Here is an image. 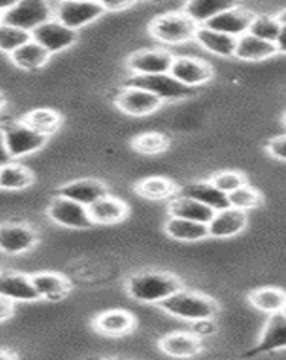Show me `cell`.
Listing matches in <instances>:
<instances>
[{
    "label": "cell",
    "mask_w": 286,
    "mask_h": 360,
    "mask_svg": "<svg viewBox=\"0 0 286 360\" xmlns=\"http://www.w3.org/2000/svg\"><path fill=\"white\" fill-rule=\"evenodd\" d=\"M169 137L162 131H143V134L135 135L131 139V148L134 152L144 157H157L162 155L164 152L169 150Z\"/></svg>",
    "instance_id": "34"
},
{
    "label": "cell",
    "mask_w": 286,
    "mask_h": 360,
    "mask_svg": "<svg viewBox=\"0 0 286 360\" xmlns=\"http://www.w3.org/2000/svg\"><path fill=\"white\" fill-rule=\"evenodd\" d=\"M4 107H6V96L0 92V112L4 110Z\"/></svg>",
    "instance_id": "45"
},
{
    "label": "cell",
    "mask_w": 286,
    "mask_h": 360,
    "mask_svg": "<svg viewBox=\"0 0 286 360\" xmlns=\"http://www.w3.org/2000/svg\"><path fill=\"white\" fill-rule=\"evenodd\" d=\"M0 22H2V15H0Z\"/></svg>",
    "instance_id": "46"
},
{
    "label": "cell",
    "mask_w": 286,
    "mask_h": 360,
    "mask_svg": "<svg viewBox=\"0 0 286 360\" xmlns=\"http://www.w3.org/2000/svg\"><path fill=\"white\" fill-rule=\"evenodd\" d=\"M169 74L182 85L191 86V89H200V86L207 85L213 79L214 70L213 67L204 62V60H200V58L175 56Z\"/></svg>",
    "instance_id": "12"
},
{
    "label": "cell",
    "mask_w": 286,
    "mask_h": 360,
    "mask_svg": "<svg viewBox=\"0 0 286 360\" xmlns=\"http://www.w3.org/2000/svg\"><path fill=\"white\" fill-rule=\"evenodd\" d=\"M159 348L171 359H195L204 352V340L193 332L176 330L160 337Z\"/></svg>",
    "instance_id": "15"
},
{
    "label": "cell",
    "mask_w": 286,
    "mask_h": 360,
    "mask_svg": "<svg viewBox=\"0 0 286 360\" xmlns=\"http://www.w3.org/2000/svg\"><path fill=\"white\" fill-rule=\"evenodd\" d=\"M209 180H211L213 186H216L221 193H225V195H229L230 191H234V189H238L240 186L249 182L245 173L240 172V169H221V172L213 173V176Z\"/></svg>",
    "instance_id": "38"
},
{
    "label": "cell",
    "mask_w": 286,
    "mask_h": 360,
    "mask_svg": "<svg viewBox=\"0 0 286 360\" xmlns=\"http://www.w3.org/2000/svg\"><path fill=\"white\" fill-rule=\"evenodd\" d=\"M31 281H33L38 297L49 303L63 301L72 290L69 278L60 272H47V270L37 272V274H31Z\"/></svg>",
    "instance_id": "21"
},
{
    "label": "cell",
    "mask_w": 286,
    "mask_h": 360,
    "mask_svg": "<svg viewBox=\"0 0 286 360\" xmlns=\"http://www.w3.org/2000/svg\"><path fill=\"white\" fill-rule=\"evenodd\" d=\"M256 13L250 9L242 8V6H233V8L225 9V11L218 13L216 17H213L207 22V27L216 29L220 33L229 34V37L238 38L242 34L249 33V27L252 24V18Z\"/></svg>",
    "instance_id": "19"
},
{
    "label": "cell",
    "mask_w": 286,
    "mask_h": 360,
    "mask_svg": "<svg viewBox=\"0 0 286 360\" xmlns=\"http://www.w3.org/2000/svg\"><path fill=\"white\" fill-rule=\"evenodd\" d=\"M11 157L8 153V148H6V141H4V130H2V124H0V166L6 162H9Z\"/></svg>",
    "instance_id": "43"
},
{
    "label": "cell",
    "mask_w": 286,
    "mask_h": 360,
    "mask_svg": "<svg viewBox=\"0 0 286 360\" xmlns=\"http://www.w3.org/2000/svg\"><path fill=\"white\" fill-rule=\"evenodd\" d=\"M175 54L166 49H141L128 56L126 67L131 74L169 72Z\"/></svg>",
    "instance_id": "16"
},
{
    "label": "cell",
    "mask_w": 286,
    "mask_h": 360,
    "mask_svg": "<svg viewBox=\"0 0 286 360\" xmlns=\"http://www.w3.org/2000/svg\"><path fill=\"white\" fill-rule=\"evenodd\" d=\"M286 348V310L270 314L263 326L256 352L261 355L278 353Z\"/></svg>",
    "instance_id": "22"
},
{
    "label": "cell",
    "mask_w": 286,
    "mask_h": 360,
    "mask_svg": "<svg viewBox=\"0 0 286 360\" xmlns=\"http://www.w3.org/2000/svg\"><path fill=\"white\" fill-rule=\"evenodd\" d=\"M2 130H4L6 148H8L11 160L33 155L49 143L47 135L27 127L22 119L20 121H8V123L2 124Z\"/></svg>",
    "instance_id": "5"
},
{
    "label": "cell",
    "mask_w": 286,
    "mask_h": 360,
    "mask_svg": "<svg viewBox=\"0 0 286 360\" xmlns=\"http://www.w3.org/2000/svg\"><path fill=\"white\" fill-rule=\"evenodd\" d=\"M247 227H249V213L230 207V205L214 211L213 218L207 224L209 238H216V240H229V238L238 236Z\"/></svg>",
    "instance_id": "13"
},
{
    "label": "cell",
    "mask_w": 286,
    "mask_h": 360,
    "mask_svg": "<svg viewBox=\"0 0 286 360\" xmlns=\"http://www.w3.org/2000/svg\"><path fill=\"white\" fill-rule=\"evenodd\" d=\"M164 233L175 242L182 243H198L209 238L207 224L186 220V218L178 217H169L168 220L164 221Z\"/></svg>",
    "instance_id": "26"
},
{
    "label": "cell",
    "mask_w": 286,
    "mask_h": 360,
    "mask_svg": "<svg viewBox=\"0 0 286 360\" xmlns=\"http://www.w3.org/2000/svg\"><path fill=\"white\" fill-rule=\"evenodd\" d=\"M182 287H184L182 279L169 270L144 269L134 272L126 279L128 295L143 304H159Z\"/></svg>",
    "instance_id": "1"
},
{
    "label": "cell",
    "mask_w": 286,
    "mask_h": 360,
    "mask_svg": "<svg viewBox=\"0 0 286 360\" xmlns=\"http://www.w3.org/2000/svg\"><path fill=\"white\" fill-rule=\"evenodd\" d=\"M266 152L272 159L285 160L286 159V137L285 135H275L266 143Z\"/></svg>",
    "instance_id": "39"
},
{
    "label": "cell",
    "mask_w": 286,
    "mask_h": 360,
    "mask_svg": "<svg viewBox=\"0 0 286 360\" xmlns=\"http://www.w3.org/2000/svg\"><path fill=\"white\" fill-rule=\"evenodd\" d=\"M249 33L261 38V40L272 41V44L278 45L279 54H285L286 27L282 17H278V15H274V17H270V15H254Z\"/></svg>",
    "instance_id": "27"
},
{
    "label": "cell",
    "mask_w": 286,
    "mask_h": 360,
    "mask_svg": "<svg viewBox=\"0 0 286 360\" xmlns=\"http://www.w3.org/2000/svg\"><path fill=\"white\" fill-rule=\"evenodd\" d=\"M56 4L58 0H18L17 4L2 15V22L31 33L38 25L54 17Z\"/></svg>",
    "instance_id": "6"
},
{
    "label": "cell",
    "mask_w": 286,
    "mask_h": 360,
    "mask_svg": "<svg viewBox=\"0 0 286 360\" xmlns=\"http://www.w3.org/2000/svg\"><path fill=\"white\" fill-rule=\"evenodd\" d=\"M176 195L195 198V200L202 202V204L213 209V211H220V209L229 205L227 195L221 193L216 186H213L211 180H195V182H189L186 186H180Z\"/></svg>",
    "instance_id": "25"
},
{
    "label": "cell",
    "mask_w": 286,
    "mask_h": 360,
    "mask_svg": "<svg viewBox=\"0 0 286 360\" xmlns=\"http://www.w3.org/2000/svg\"><path fill=\"white\" fill-rule=\"evenodd\" d=\"M29 40H31L29 31L0 22V53L11 54L13 51H17L20 45H24Z\"/></svg>",
    "instance_id": "37"
},
{
    "label": "cell",
    "mask_w": 286,
    "mask_h": 360,
    "mask_svg": "<svg viewBox=\"0 0 286 360\" xmlns=\"http://www.w3.org/2000/svg\"><path fill=\"white\" fill-rule=\"evenodd\" d=\"M198 25L186 15L184 11L164 13L153 18L148 25V31L157 41L169 47L184 45L193 41Z\"/></svg>",
    "instance_id": "3"
},
{
    "label": "cell",
    "mask_w": 286,
    "mask_h": 360,
    "mask_svg": "<svg viewBox=\"0 0 286 360\" xmlns=\"http://www.w3.org/2000/svg\"><path fill=\"white\" fill-rule=\"evenodd\" d=\"M107 193H110V189H108V186L105 184L103 180L89 176V179L70 180L67 184L60 186L56 195H62V197L76 200L89 207L92 202H96L98 198H101L103 195H107Z\"/></svg>",
    "instance_id": "20"
},
{
    "label": "cell",
    "mask_w": 286,
    "mask_h": 360,
    "mask_svg": "<svg viewBox=\"0 0 286 360\" xmlns=\"http://www.w3.org/2000/svg\"><path fill=\"white\" fill-rule=\"evenodd\" d=\"M168 214L169 217L200 221V224H209L214 211L205 204H202V202L195 200V198L184 197V195H175L171 200H168Z\"/></svg>",
    "instance_id": "29"
},
{
    "label": "cell",
    "mask_w": 286,
    "mask_h": 360,
    "mask_svg": "<svg viewBox=\"0 0 286 360\" xmlns=\"http://www.w3.org/2000/svg\"><path fill=\"white\" fill-rule=\"evenodd\" d=\"M134 191L137 193L143 200L168 202L176 195L178 186H176L171 179H168V176L153 175L146 176V179H143L141 182H137Z\"/></svg>",
    "instance_id": "28"
},
{
    "label": "cell",
    "mask_w": 286,
    "mask_h": 360,
    "mask_svg": "<svg viewBox=\"0 0 286 360\" xmlns=\"http://www.w3.org/2000/svg\"><path fill=\"white\" fill-rule=\"evenodd\" d=\"M227 202H229L230 207L249 213V211H254V209H258L263 204V195L258 188H254L247 182V184L230 191L227 195Z\"/></svg>",
    "instance_id": "36"
},
{
    "label": "cell",
    "mask_w": 286,
    "mask_h": 360,
    "mask_svg": "<svg viewBox=\"0 0 286 360\" xmlns=\"http://www.w3.org/2000/svg\"><path fill=\"white\" fill-rule=\"evenodd\" d=\"M31 38L44 47L49 54H58L70 49L78 41V31L67 27L56 18H49L47 22L38 25L31 31Z\"/></svg>",
    "instance_id": "11"
},
{
    "label": "cell",
    "mask_w": 286,
    "mask_h": 360,
    "mask_svg": "<svg viewBox=\"0 0 286 360\" xmlns=\"http://www.w3.org/2000/svg\"><path fill=\"white\" fill-rule=\"evenodd\" d=\"M0 295L13 303H34L40 301L31 276L18 270H0Z\"/></svg>",
    "instance_id": "17"
},
{
    "label": "cell",
    "mask_w": 286,
    "mask_h": 360,
    "mask_svg": "<svg viewBox=\"0 0 286 360\" xmlns=\"http://www.w3.org/2000/svg\"><path fill=\"white\" fill-rule=\"evenodd\" d=\"M58 2H62V0H58Z\"/></svg>",
    "instance_id": "47"
},
{
    "label": "cell",
    "mask_w": 286,
    "mask_h": 360,
    "mask_svg": "<svg viewBox=\"0 0 286 360\" xmlns=\"http://www.w3.org/2000/svg\"><path fill=\"white\" fill-rule=\"evenodd\" d=\"M89 214L94 225H117L130 217V205L123 198L107 193L89 205Z\"/></svg>",
    "instance_id": "18"
},
{
    "label": "cell",
    "mask_w": 286,
    "mask_h": 360,
    "mask_svg": "<svg viewBox=\"0 0 286 360\" xmlns=\"http://www.w3.org/2000/svg\"><path fill=\"white\" fill-rule=\"evenodd\" d=\"M238 0H188L184 6V13L197 25L207 24L218 13L233 8Z\"/></svg>",
    "instance_id": "32"
},
{
    "label": "cell",
    "mask_w": 286,
    "mask_h": 360,
    "mask_svg": "<svg viewBox=\"0 0 286 360\" xmlns=\"http://www.w3.org/2000/svg\"><path fill=\"white\" fill-rule=\"evenodd\" d=\"M135 326H137L135 315L128 310H121V308L101 311L92 321V328L99 335L112 337V339L130 335V333H134Z\"/></svg>",
    "instance_id": "14"
},
{
    "label": "cell",
    "mask_w": 286,
    "mask_h": 360,
    "mask_svg": "<svg viewBox=\"0 0 286 360\" xmlns=\"http://www.w3.org/2000/svg\"><path fill=\"white\" fill-rule=\"evenodd\" d=\"M17 2L18 0H0V15H4V13L8 11V9H11Z\"/></svg>",
    "instance_id": "44"
},
{
    "label": "cell",
    "mask_w": 286,
    "mask_h": 360,
    "mask_svg": "<svg viewBox=\"0 0 286 360\" xmlns=\"http://www.w3.org/2000/svg\"><path fill=\"white\" fill-rule=\"evenodd\" d=\"M51 56H53V54L47 53V51H45L38 41H34L33 38L29 41H25V44L20 45L17 51H13V53L9 54L11 62L15 63L18 69L27 70V72L44 69V67L49 63Z\"/></svg>",
    "instance_id": "30"
},
{
    "label": "cell",
    "mask_w": 286,
    "mask_h": 360,
    "mask_svg": "<svg viewBox=\"0 0 286 360\" xmlns=\"http://www.w3.org/2000/svg\"><path fill=\"white\" fill-rule=\"evenodd\" d=\"M34 184V173L20 162L9 160L0 166V189L20 191Z\"/></svg>",
    "instance_id": "33"
},
{
    "label": "cell",
    "mask_w": 286,
    "mask_h": 360,
    "mask_svg": "<svg viewBox=\"0 0 286 360\" xmlns=\"http://www.w3.org/2000/svg\"><path fill=\"white\" fill-rule=\"evenodd\" d=\"M105 13H121L134 8L137 0H98Z\"/></svg>",
    "instance_id": "41"
},
{
    "label": "cell",
    "mask_w": 286,
    "mask_h": 360,
    "mask_svg": "<svg viewBox=\"0 0 286 360\" xmlns=\"http://www.w3.org/2000/svg\"><path fill=\"white\" fill-rule=\"evenodd\" d=\"M114 105L128 117H150L162 108L164 103L139 86L123 85L115 92Z\"/></svg>",
    "instance_id": "8"
},
{
    "label": "cell",
    "mask_w": 286,
    "mask_h": 360,
    "mask_svg": "<svg viewBox=\"0 0 286 360\" xmlns=\"http://www.w3.org/2000/svg\"><path fill=\"white\" fill-rule=\"evenodd\" d=\"M249 303L261 314H275L286 310V292L279 287H259L249 292Z\"/></svg>",
    "instance_id": "31"
},
{
    "label": "cell",
    "mask_w": 286,
    "mask_h": 360,
    "mask_svg": "<svg viewBox=\"0 0 286 360\" xmlns=\"http://www.w3.org/2000/svg\"><path fill=\"white\" fill-rule=\"evenodd\" d=\"M38 233L25 221H4L0 224V252L8 256H18L34 249L38 243Z\"/></svg>",
    "instance_id": "10"
},
{
    "label": "cell",
    "mask_w": 286,
    "mask_h": 360,
    "mask_svg": "<svg viewBox=\"0 0 286 360\" xmlns=\"http://www.w3.org/2000/svg\"><path fill=\"white\" fill-rule=\"evenodd\" d=\"M47 218L56 225H60V227H63V229L70 231H89L96 227L90 220L86 205L62 197V195H56L54 198H51L49 205H47Z\"/></svg>",
    "instance_id": "7"
},
{
    "label": "cell",
    "mask_w": 286,
    "mask_h": 360,
    "mask_svg": "<svg viewBox=\"0 0 286 360\" xmlns=\"http://www.w3.org/2000/svg\"><path fill=\"white\" fill-rule=\"evenodd\" d=\"M105 15L98 0H62L54 8V18L67 27L79 31Z\"/></svg>",
    "instance_id": "9"
},
{
    "label": "cell",
    "mask_w": 286,
    "mask_h": 360,
    "mask_svg": "<svg viewBox=\"0 0 286 360\" xmlns=\"http://www.w3.org/2000/svg\"><path fill=\"white\" fill-rule=\"evenodd\" d=\"M27 127H31L33 130L40 131V134L51 137L53 134H56L62 127V115L58 114L53 108H34V110L27 112V114L22 117Z\"/></svg>",
    "instance_id": "35"
},
{
    "label": "cell",
    "mask_w": 286,
    "mask_h": 360,
    "mask_svg": "<svg viewBox=\"0 0 286 360\" xmlns=\"http://www.w3.org/2000/svg\"><path fill=\"white\" fill-rule=\"evenodd\" d=\"M159 308L169 317L186 321L189 324L202 319H214L220 311V304L213 297L184 287L160 301Z\"/></svg>",
    "instance_id": "2"
},
{
    "label": "cell",
    "mask_w": 286,
    "mask_h": 360,
    "mask_svg": "<svg viewBox=\"0 0 286 360\" xmlns=\"http://www.w3.org/2000/svg\"><path fill=\"white\" fill-rule=\"evenodd\" d=\"M195 44H198L205 53L214 54L218 58H233L234 47H236V38L229 34L220 33L216 29H211L207 25H198L195 38Z\"/></svg>",
    "instance_id": "24"
},
{
    "label": "cell",
    "mask_w": 286,
    "mask_h": 360,
    "mask_svg": "<svg viewBox=\"0 0 286 360\" xmlns=\"http://www.w3.org/2000/svg\"><path fill=\"white\" fill-rule=\"evenodd\" d=\"M189 332H193L197 337H200L204 340V337H211L214 335L216 332V324H214V319H202V321H195L191 323V328H189Z\"/></svg>",
    "instance_id": "40"
},
{
    "label": "cell",
    "mask_w": 286,
    "mask_h": 360,
    "mask_svg": "<svg viewBox=\"0 0 286 360\" xmlns=\"http://www.w3.org/2000/svg\"><path fill=\"white\" fill-rule=\"evenodd\" d=\"M124 85L139 86V89L146 90L155 98H159L162 103L169 101H188V99L197 96L198 89H191V86L182 85L176 82L169 72L162 74H131L126 79Z\"/></svg>",
    "instance_id": "4"
},
{
    "label": "cell",
    "mask_w": 286,
    "mask_h": 360,
    "mask_svg": "<svg viewBox=\"0 0 286 360\" xmlns=\"http://www.w3.org/2000/svg\"><path fill=\"white\" fill-rule=\"evenodd\" d=\"M15 304L17 303H13L11 299L0 295V323L11 319L13 315H15Z\"/></svg>",
    "instance_id": "42"
},
{
    "label": "cell",
    "mask_w": 286,
    "mask_h": 360,
    "mask_svg": "<svg viewBox=\"0 0 286 360\" xmlns=\"http://www.w3.org/2000/svg\"><path fill=\"white\" fill-rule=\"evenodd\" d=\"M279 54L278 45L272 41L261 40L254 34L245 33L236 38V47H234V56L242 62H265Z\"/></svg>",
    "instance_id": "23"
}]
</instances>
